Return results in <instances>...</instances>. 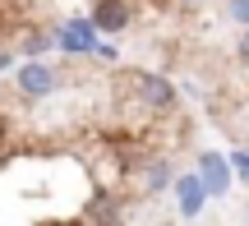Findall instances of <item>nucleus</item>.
<instances>
[{
  "mask_svg": "<svg viewBox=\"0 0 249 226\" xmlns=\"http://www.w3.org/2000/svg\"><path fill=\"white\" fill-rule=\"evenodd\" d=\"M180 5H203V0H180Z\"/></svg>",
  "mask_w": 249,
  "mask_h": 226,
  "instance_id": "obj_11",
  "label": "nucleus"
},
{
  "mask_svg": "<svg viewBox=\"0 0 249 226\" xmlns=\"http://www.w3.org/2000/svg\"><path fill=\"white\" fill-rule=\"evenodd\" d=\"M240 60H249V28H245V37H240Z\"/></svg>",
  "mask_w": 249,
  "mask_h": 226,
  "instance_id": "obj_10",
  "label": "nucleus"
},
{
  "mask_svg": "<svg viewBox=\"0 0 249 226\" xmlns=\"http://www.w3.org/2000/svg\"><path fill=\"white\" fill-rule=\"evenodd\" d=\"M14 88L23 92V97H51V92H60V70H51V65H42V60H28L23 70L14 74Z\"/></svg>",
  "mask_w": 249,
  "mask_h": 226,
  "instance_id": "obj_1",
  "label": "nucleus"
},
{
  "mask_svg": "<svg viewBox=\"0 0 249 226\" xmlns=\"http://www.w3.org/2000/svg\"><path fill=\"white\" fill-rule=\"evenodd\" d=\"M245 217H249V208H245Z\"/></svg>",
  "mask_w": 249,
  "mask_h": 226,
  "instance_id": "obj_12",
  "label": "nucleus"
},
{
  "mask_svg": "<svg viewBox=\"0 0 249 226\" xmlns=\"http://www.w3.org/2000/svg\"><path fill=\"white\" fill-rule=\"evenodd\" d=\"M226 14H231L240 28H249V0H226Z\"/></svg>",
  "mask_w": 249,
  "mask_h": 226,
  "instance_id": "obj_8",
  "label": "nucleus"
},
{
  "mask_svg": "<svg viewBox=\"0 0 249 226\" xmlns=\"http://www.w3.org/2000/svg\"><path fill=\"white\" fill-rule=\"evenodd\" d=\"M231 166H235V175H240V180H249V148L231 153Z\"/></svg>",
  "mask_w": 249,
  "mask_h": 226,
  "instance_id": "obj_9",
  "label": "nucleus"
},
{
  "mask_svg": "<svg viewBox=\"0 0 249 226\" xmlns=\"http://www.w3.org/2000/svg\"><path fill=\"white\" fill-rule=\"evenodd\" d=\"M208 199H213V194H208V185H203V175H198V171H189V175H180V180H176V208H180V217H185V222H194L198 212H203Z\"/></svg>",
  "mask_w": 249,
  "mask_h": 226,
  "instance_id": "obj_2",
  "label": "nucleus"
},
{
  "mask_svg": "<svg viewBox=\"0 0 249 226\" xmlns=\"http://www.w3.org/2000/svg\"><path fill=\"white\" fill-rule=\"evenodd\" d=\"M166 185H171V162L166 157H148V166H143V190L157 194V190H166Z\"/></svg>",
  "mask_w": 249,
  "mask_h": 226,
  "instance_id": "obj_7",
  "label": "nucleus"
},
{
  "mask_svg": "<svg viewBox=\"0 0 249 226\" xmlns=\"http://www.w3.org/2000/svg\"><path fill=\"white\" fill-rule=\"evenodd\" d=\"M92 23H97V33H124L134 23V0H97Z\"/></svg>",
  "mask_w": 249,
  "mask_h": 226,
  "instance_id": "obj_5",
  "label": "nucleus"
},
{
  "mask_svg": "<svg viewBox=\"0 0 249 226\" xmlns=\"http://www.w3.org/2000/svg\"><path fill=\"white\" fill-rule=\"evenodd\" d=\"M129 83H134V92H139V102L152 106V111H166L171 102H176V88H171V79H161V74H129Z\"/></svg>",
  "mask_w": 249,
  "mask_h": 226,
  "instance_id": "obj_4",
  "label": "nucleus"
},
{
  "mask_svg": "<svg viewBox=\"0 0 249 226\" xmlns=\"http://www.w3.org/2000/svg\"><path fill=\"white\" fill-rule=\"evenodd\" d=\"M60 46L70 55H88V51H97V23H92V18H70V23L60 28Z\"/></svg>",
  "mask_w": 249,
  "mask_h": 226,
  "instance_id": "obj_6",
  "label": "nucleus"
},
{
  "mask_svg": "<svg viewBox=\"0 0 249 226\" xmlns=\"http://www.w3.org/2000/svg\"><path fill=\"white\" fill-rule=\"evenodd\" d=\"M198 175H203L208 194L222 199V194L231 190V180H235V166H231V157H222V153H198Z\"/></svg>",
  "mask_w": 249,
  "mask_h": 226,
  "instance_id": "obj_3",
  "label": "nucleus"
}]
</instances>
